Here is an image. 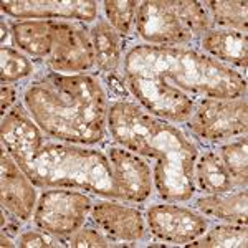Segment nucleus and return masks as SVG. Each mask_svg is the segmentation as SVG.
Instances as JSON below:
<instances>
[{
    "label": "nucleus",
    "mask_w": 248,
    "mask_h": 248,
    "mask_svg": "<svg viewBox=\"0 0 248 248\" xmlns=\"http://www.w3.org/2000/svg\"><path fill=\"white\" fill-rule=\"evenodd\" d=\"M121 75L139 106L155 118L184 124L201 98H243L247 77L194 46L133 43Z\"/></svg>",
    "instance_id": "f257e3e1"
},
{
    "label": "nucleus",
    "mask_w": 248,
    "mask_h": 248,
    "mask_svg": "<svg viewBox=\"0 0 248 248\" xmlns=\"http://www.w3.org/2000/svg\"><path fill=\"white\" fill-rule=\"evenodd\" d=\"M18 166L40 190L65 187L131 203H146L155 195L149 161L113 141L99 149L46 138Z\"/></svg>",
    "instance_id": "f03ea898"
},
{
    "label": "nucleus",
    "mask_w": 248,
    "mask_h": 248,
    "mask_svg": "<svg viewBox=\"0 0 248 248\" xmlns=\"http://www.w3.org/2000/svg\"><path fill=\"white\" fill-rule=\"evenodd\" d=\"M108 133L113 142L154 162L159 201L184 203L197 194L194 166L201 147L177 124L149 114L134 99H121L109 103Z\"/></svg>",
    "instance_id": "7ed1b4c3"
},
{
    "label": "nucleus",
    "mask_w": 248,
    "mask_h": 248,
    "mask_svg": "<svg viewBox=\"0 0 248 248\" xmlns=\"http://www.w3.org/2000/svg\"><path fill=\"white\" fill-rule=\"evenodd\" d=\"M22 105L51 141L99 146L109 138V96L94 73L43 71L22 91Z\"/></svg>",
    "instance_id": "20e7f679"
},
{
    "label": "nucleus",
    "mask_w": 248,
    "mask_h": 248,
    "mask_svg": "<svg viewBox=\"0 0 248 248\" xmlns=\"http://www.w3.org/2000/svg\"><path fill=\"white\" fill-rule=\"evenodd\" d=\"M210 29L209 12L195 0L139 2L134 25L141 43L155 46H192Z\"/></svg>",
    "instance_id": "39448f33"
},
{
    "label": "nucleus",
    "mask_w": 248,
    "mask_h": 248,
    "mask_svg": "<svg viewBox=\"0 0 248 248\" xmlns=\"http://www.w3.org/2000/svg\"><path fill=\"white\" fill-rule=\"evenodd\" d=\"M187 134L202 144H223L247 134L248 101L243 98H201L184 123Z\"/></svg>",
    "instance_id": "423d86ee"
},
{
    "label": "nucleus",
    "mask_w": 248,
    "mask_h": 248,
    "mask_svg": "<svg viewBox=\"0 0 248 248\" xmlns=\"http://www.w3.org/2000/svg\"><path fill=\"white\" fill-rule=\"evenodd\" d=\"M94 199L77 189H42L33 210V227L48 235L65 238L90 222Z\"/></svg>",
    "instance_id": "0eeeda50"
},
{
    "label": "nucleus",
    "mask_w": 248,
    "mask_h": 248,
    "mask_svg": "<svg viewBox=\"0 0 248 248\" xmlns=\"http://www.w3.org/2000/svg\"><path fill=\"white\" fill-rule=\"evenodd\" d=\"M144 217L147 232L155 240L177 247H187L210 227V218L181 202H153L146 207Z\"/></svg>",
    "instance_id": "6e6552de"
},
{
    "label": "nucleus",
    "mask_w": 248,
    "mask_h": 248,
    "mask_svg": "<svg viewBox=\"0 0 248 248\" xmlns=\"http://www.w3.org/2000/svg\"><path fill=\"white\" fill-rule=\"evenodd\" d=\"M43 66L48 71L63 75H81L96 70L90 25L58 20L53 51Z\"/></svg>",
    "instance_id": "1a4fd4ad"
},
{
    "label": "nucleus",
    "mask_w": 248,
    "mask_h": 248,
    "mask_svg": "<svg viewBox=\"0 0 248 248\" xmlns=\"http://www.w3.org/2000/svg\"><path fill=\"white\" fill-rule=\"evenodd\" d=\"M90 222L114 245H136L147 237L144 212L131 202L98 197L93 202Z\"/></svg>",
    "instance_id": "9d476101"
},
{
    "label": "nucleus",
    "mask_w": 248,
    "mask_h": 248,
    "mask_svg": "<svg viewBox=\"0 0 248 248\" xmlns=\"http://www.w3.org/2000/svg\"><path fill=\"white\" fill-rule=\"evenodd\" d=\"M2 14L12 20H62L86 25L101 17V3L94 0H3Z\"/></svg>",
    "instance_id": "9b49d317"
},
{
    "label": "nucleus",
    "mask_w": 248,
    "mask_h": 248,
    "mask_svg": "<svg viewBox=\"0 0 248 248\" xmlns=\"http://www.w3.org/2000/svg\"><path fill=\"white\" fill-rule=\"evenodd\" d=\"M0 203L23 223L30 222L38 201V187L2 147L0 157Z\"/></svg>",
    "instance_id": "f8f14e48"
},
{
    "label": "nucleus",
    "mask_w": 248,
    "mask_h": 248,
    "mask_svg": "<svg viewBox=\"0 0 248 248\" xmlns=\"http://www.w3.org/2000/svg\"><path fill=\"white\" fill-rule=\"evenodd\" d=\"M12 45L33 62L45 63L57 40L58 20H10Z\"/></svg>",
    "instance_id": "ddd939ff"
},
{
    "label": "nucleus",
    "mask_w": 248,
    "mask_h": 248,
    "mask_svg": "<svg viewBox=\"0 0 248 248\" xmlns=\"http://www.w3.org/2000/svg\"><path fill=\"white\" fill-rule=\"evenodd\" d=\"M199 50L223 65L247 75L248 38L247 31L212 27L199 38Z\"/></svg>",
    "instance_id": "4468645a"
},
{
    "label": "nucleus",
    "mask_w": 248,
    "mask_h": 248,
    "mask_svg": "<svg viewBox=\"0 0 248 248\" xmlns=\"http://www.w3.org/2000/svg\"><path fill=\"white\" fill-rule=\"evenodd\" d=\"M192 207L205 215L207 218H214L218 222L247 225L248 220V192L247 187L222 192V194H202L199 197H192Z\"/></svg>",
    "instance_id": "2eb2a0df"
},
{
    "label": "nucleus",
    "mask_w": 248,
    "mask_h": 248,
    "mask_svg": "<svg viewBox=\"0 0 248 248\" xmlns=\"http://www.w3.org/2000/svg\"><path fill=\"white\" fill-rule=\"evenodd\" d=\"M91 42L94 48L96 70L99 75L121 73L124 58V40L114 31L105 17H99L90 25Z\"/></svg>",
    "instance_id": "dca6fc26"
},
{
    "label": "nucleus",
    "mask_w": 248,
    "mask_h": 248,
    "mask_svg": "<svg viewBox=\"0 0 248 248\" xmlns=\"http://www.w3.org/2000/svg\"><path fill=\"white\" fill-rule=\"evenodd\" d=\"M194 184L202 194H222L242 187L227 170L217 149L201 151L194 166Z\"/></svg>",
    "instance_id": "f3484780"
},
{
    "label": "nucleus",
    "mask_w": 248,
    "mask_h": 248,
    "mask_svg": "<svg viewBox=\"0 0 248 248\" xmlns=\"http://www.w3.org/2000/svg\"><path fill=\"white\" fill-rule=\"evenodd\" d=\"M247 225L220 222L210 225L205 233L187 247L195 248H245L248 245Z\"/></svg>",
    "instance_id": "a211bd4d"
},
{
    "label": "nucleus",
    "mask_w": 248,
    "mask_h": 248,
    "mask_svg": "<svg viewBox=\"0 0 248 248\" xmlns=\"http://www.w3.org/2000/svg\"><path fill=\"white\" fill-rule=\"evenodd\" d=\"M207 12L210 15L212 27L247 31L248 23V3L245 0H210L205 2Z\"/></svg>",
    "instance_id": "6ab92c4d"
},
{
    "label": "nucleus",
    "mask_w": 248,
    "mask_h": 248,
    "mask_svg": "<svg viewBox=\"0 0 248 248\" xmlns=\"http://www.w3.org/2000/svg\"><path fill=\"white\" fill-rule=\"evenodd\" d=\"M37 71V65L29 55L22 53L15 46H0V79L2 83H20L31 78Z\"/></svg>",
    "instance_id": "aec40b11"
},
{
    "label": "nucleus",
    "mask_w": 248,
    "mask_h": 248,
    "mask_svg": "<svg viewBox=\"0 0 248 248\" xmlns=\"http://www.w3.org/2000/svg\"><path fill=\"white\" fill-rule=\"evenodd\" d=\"M217 153L225 164L227 170L242 187L248 181V138L247 134L217 146Z\"/></svg>",
    "instance_id": "412c9836"
},
{
    "label": "nucleus",
    "mask_w": 248,
    "mask_h": 248,
    "mask_svg": "<svg viewBox=\"0 0 248 248\" xmlns=\"http://www.w3.org/2000/svg\"><path fill=\"white\" fill-rule=\"evenodd\" d=\"M106 22L123 40L129 38L136 25L139 2L136 0H105L101 3Z\"/></svg>",
    "instance_id": "4be33fe9"
},
{
    "label": "nucleus",
    "mask_w": 248,
    "mask_h": 248,
    "mask_svg": "<svg viewBox=\"0 0 248 248\" xmlns=\"http://www.w3.org/2000/svg\"><path fill=\"white\" fill-rule=\"evenodd\" d=\"M62 240L63 247H71V248H83V247H93V248H105V247H113L114 243L103 233L98 227H94L93 223H86L85 227H81L75 233L68 235Z\"/></svg>",
    "instance_id": "5701e85b"
},
{
    "label": "nucleus",
    "mask_w": 248,
    "mask_h": 248,
    "mask_svg": "<svg viewBox=\"0 0 248 248\" xmlns=\"http://www.w3.org/2000/svg\"><path fill=\"white\" fill-rule=\"evenodd\" d=\"M15 243L20 248H29V247H63L62 240L58 237H53V235H48L45 232L38 230V229H27L22 230L15 238Z\"/></svg>",
    "instance_id": "b1692460"
},
{
    "label": "nucleus",
    "mask_w": 248,
    "mask_h": 248,
    "mask_svg": "<svg viewBox=\"0 0 248 248\" xmlns=\"http://www.w3.org/2000/svg\"><path fill=\"white\" fill-rule=\"evenodd\" d=\"M0 96H2V99H0V108H2V113H9L12 108H15L20 103L18 96H22V93L18 91L17 85H12V83H2V86H0Z\"/></svg>",
    "instance_id": "393cba45"
},
{
    "label": "nucleus",
    "mask_w": 248,
    "mask_h": 248,
    "mask_svg": "<svg viewBox=\"0 0 248 248\" xmlns=\"http://www.w3.org/2000/svg\"><path fill=\"white\" fill-rule=\"evenodd\" d=\"M22 220L12 215L5 209H2V233L9 235L10 238H17V235L22 232Z\"/></svg>",
    "instance_id": "a878e982"
},
{
    "label": "nucleus",
    "mask_w": 248,
    "mask_h": 248,
    "mask_svg": "<svg viewBox=\"0 0 248 248\" xmlns=\"http://www.w3.org/2000/svg\"><path fill=\"white\" fill-rule=\"evenodd\" d=\"M0 242H2V243H0V247H3V248H5V247H17L15 240H12L9 235H5V233L0 235Z\"/></svg>",
    "instance_id": "bb28decb"
}]
</instances>
